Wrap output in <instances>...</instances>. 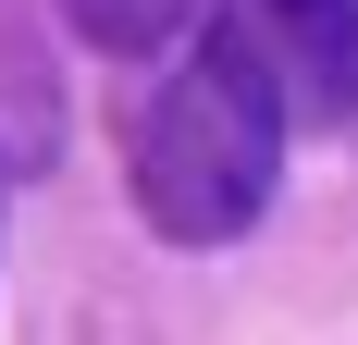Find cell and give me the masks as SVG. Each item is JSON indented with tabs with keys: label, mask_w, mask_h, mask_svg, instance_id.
<instances>
[{
	"label": "cell",
	"mask_w": 358,
	"mask_h": 345,
	"mask_svg": "<svg viewBox=\"0 0 358 345\" xmlns=\"http://www.w3.org/2000/svg\"><path fill=\"white\" fill-rule=\"evenodd\" d=\"M74 25L99 37V50H124V62H148V50H161V37L185 25V13H198V0H62Z\"/></svg>",
	"instance_id": "3"
},
{
	"label": "cell",
	"mask_w": 358,
	"mask_h": 345,
	"mask_svg": "<svg viewBox=\"0 0 358 345\" xmlns=\"http://www.w3.org/2000/svg\"><path fill=\"white\" fill-rule=\"evenodd\" d=\"M248 25L272 37L285 87H309L322 111L358 99V0H248Z\"/></svg>",
	"instance_id": "2"
},
{
	"label": "cell",
	"mask_w": 358,
	"mask_h": 345,
	"mask_svg": "<svg viewBox=\"0 0 358 345\" xmlns=\"http://www.w3.org/2000/svg\"><path fill=\"white\" fill-rule=\"evenodd\" d=\"M272 172H285V62H272V37L248 13H210L173 50V74L136 99L124 185H136L148 235L222 247L272 210Z\"/></svg>",
	"instance_id": "1"
}]
</instances>
